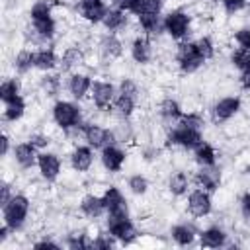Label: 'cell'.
I'll use <instances>...</instances> for the list:
<instances>
[{"mask_svg": "<svg viewBox=\"0 0 250 250\" xmlns=\"http://www.w3.org/2000/svg\"><path fill=\"white\" fill-rule=\"evenodd\" d=\"M172 238H174L176 244H180V246H189V244L195 240V232H193V229L188 227V225H176V227L172 229Z\"/></svg>", "mask_w": 250, "mask_h": 250, "instance_id": "obj_27", "label": "cell"}, {"mask_svg": "<svg viewBox=\"0 0 250 250\" xmlns=\"http://www.w3.org/2000/svg\"><path fill=\"white\" fill-rule=\"evenodd\" d=\"M205 62V59L201 57L195 41L193 43H182L178 47V64L182 68V72H195L201 64Z\"/></svg>", "mask_w": 250, "mask_h": 250, "instance_id": "obj_4", "label": "cell"}, {"mask_svg": "<svg viewBox=\"0 0 250 250\" xmlns=\"http://www.w3.org/2000/svg\"><path fill=\"white\" fill-rule=\"evenodd\" d=\"M127 186H129V189H131L135 195H143V193H146V189H148V180H146L145 176H141V174H135V176H131V178L127 180Z\"/></svg>", "mask_w": 250, "mask_h": 250, "instance_id": "obj_39", "label": "cell"}, {"mask_svg": "<svg viewBox=\"0 0 250 250\" xmlns=\"http://www.w3.org/2000/svg\"><path fill=\"white\" fill-rule=\"evenodd\" d=\"M0 191H2L0 203H2V205H6V203L12 199V186H10V184H6V182H2V188H0Z\"/></svg>", "mask_w": 250, "mask_h": 250, "instance_id": "obj_50", "label": "cell"}, {"mask_svg": "<svg viewBox=\"0 0 250 250\" xmlns=\"http://www.w3.org/2000/svg\"><path fill=\"white\" fill-rule=\"evenodd\" d=\"M117 94H115V86L109 82H94L92 84V100L96 104V107L100 109H107L109 105H113Z\"/></svg>", "mask_w": 250, "mask_h": 250, "instance_id": "obj_10", "label": "cell"}, {"mask_svg": "<svg viewBox=\"0 0 250 250\" xmlns=\"http://www.w3.org/2000/svg\"><path fill=\"white\" fill-rule=\"evenodd\" d=\"M23 113H25V102H23V98L20 96V98H16L14 102L6 104L4 119H6V121H18V119H21Z\"/></svg>", "mask_w": 250, "mask_h": 250, "instance_id": "obj_30", "label": "cell"}, {"mask_svg": "<svg viewBox=\"0 0 250 250\" xmlns=\"http://www.w3.org/2000/svg\"><path fill=\"white\" fill-rule=\"evenodd\" d=\"M230 62L240 70H248L250 68V49H244V47L234 49L230 55Z\"/></svg>", "mask_w": 250, "mask_h": 250, "instance_id": "obj_36", "label": "cell"}, {"mask_svg": "<svg viewBox=\"0 0 250 250\" xmlns=\"http://www.w3.org/2000/svg\"><path fill=\"white\" fill-rule=\"evenodd\" d=\"M189 25H191V20H189V16H188L186 12H182V10L170 12V14L164 18V21H162L164 31H166L170 37H174V39H184V37L189 33Z\"/></svg>", "mask_w": 250, "mask_h": 250, "instance_id": "obj_3", "label": "cell"}, {"mask_svg": "<svg viewBox=\"0 0 250 250\" xmlns=\"http://www.w3.org/2000/svg\"><path fill=\"white\" fill-rule=\"evenodd\" d=\"M162 10V0H145V10L143 14H158Z\"/></svg>", "mask_w": 250, "mask_h": 250, "instance_id": "obj_48", "label": "cell"}, {"mask_svg": "<svg viewBox=\"0 0 250 250\" xmlns=\"http://www.w3.org/2000/svg\"><path fill=\"white\" fill-rule=\"evenodd\" d=\"M41 86H43L47 96H57L61 90V76L59 74H47V76H43Z\"/></svg>", "mask_w": 250, "mask_h": 250, "instance_id": "obj_38", "label": "cell"}, {"mask_svg": "<svg viewBox=\"0 0 250 250\" xmlns=\"http://www.w3.org/2000/svg\"><path fill=\"white\" fill-rule=\"evenodd\" d=\"M119 94H125V96H131V98H135V100H137L139 88H137V84H135L133 80L123 78V80H121V84H119Z\"/></svg>", "mask_w": 250, "mask_h": 250, "instance_id": "obj_44", "label": "cell"}, {"mask_svg": "<svg viewBox=\"0 0 250 250\" xmlns=\"http://www.w3.org/2000/svg\"><path fill=\"white\" fill-rule=\"evenodd\" d=\"M92 84H94V82L90 80L88 74H80V72H76V74H72L70 80H68V92L72 94V98L82 100V98L92 90Z\"/></svg>", "mask_w": 250, "mask_h": 250, "instance_id": "obj_17", "label": "cell"}, {"mask_svg": "<svg viewBox=\"0 0 250 250\" xmlns=\"http://www.w3.org/2000/svg\"><path fill=\"white\" fill-rule=\"evenodd\" d=\"M29 213V199L25 195H12V199L2 205V219L10 227V230H20Z\"/></svg>", "mask_w": 250, "mask_h": 250, "instance_id": "obj_1", "label": "cell"}, {"mask_svg": "<svg viewBox=\"0 0 250 250\" xmlns=\"http://www.w3.org/2000/svg\"><path fill=\"white\" fill-rule=\"evenodd\" d=\"M225 242H227V234L219 227H209L199 234V244L205 248H219L225 246Z\"/></svg>", "mask_w": 250, "mask_h": 250, "instance_id": "obj_19", "label": "cell"}, {"mask_svg": "<svg viewBox=\"0 0 250 250\" xmlns=\"http://www.w3.org/2000/svg\"><path fill=\"white\" fill-rule=\"evenodd\" d=\"M107 230L121 244H131L137 238V229L129 221V217L127 219H107Z\"/></svg>", "mask_w": 250, "mask_h": 250, "instance_id": "obj_7", "label": "cell"}, {"mask_svg": "<svg viewBox=\"0 0 250 250\" xmlns=\"http://www.w3.org/2000/svg\"><path fill=\"white\" fill-rule=\"evenodd\" d=\"M215 160H217V152L209 143H201L195 148V162L199 166H215Z\"/></svg>", "mask_w": 250, "mask_h": 250, "instance_id": "obj_26", "label": "cell"}, {"mask_svg": "<svg viewBox=\"0 0 250 250\" xmlns=\"http://www.w3.org/2000/svg\"><path fill=\"white\" fill-rule=\"evenodd\" d=\"M203 143L201 129H189L184 125H178L168 133V145H178L184 148H197Z\"/></svg>", "mask_w": 250, "mask_h": 250, "instance_id": "obj_5", "label": "cell"}, {"mask_svg": "<svg viewBox=\"0 0 250 250\" xmlns=\"http://www.w3.org/2000/svg\"><path fill=\"white\" fill-rule=\"evenodd\" d=\"M66 244H68V248H72V250L92 248V242L86 238V234H84V232H72V234H68Z\"/></svg>", "mask_w": 250, "mask_h": 250, "instance_id": "obj_40", "label": "cell"}, {"mask_svg": "<svg viewBox=\"0 0 250 250\" xmlns=\"http://www.w3.org/2000/svg\"><path fill=\"white\" fill-rule=\"evenodd\" d=\"M57 62H59V59H57L53 49H39V51H35V68L47 72V70H53L57 66Z\"/></svg>", "mask_w": 250, "mask_h": 250, "instance_id": "obj_25", "label": "cell"}, {"mask_svg": "<svg viewBox=\"0 0 250 250\" xmlns=\"http://www.w3.org/2000/svg\"><path fill=\"white\" fill-rule=\"evenodd\" d=\"M160 115H162L164 119H168V121H176V119H180V117L184 115V111H182V107H180V104H178L176 100L166 98V100L160 104Z\"/></svg>", "mask_w": 250, "mask_h": 250, "instance_id": "obj_29", "label": "cell"}, {"mask_svg": "<svg viewBox=\"0 0 250 250\" xmlns=\"http://www.w3.org/2000/svg\"><path fill=\"white\" fill-rule=\"evenodd\" d=\"M29 143L35 146V148H45V146H49V137L47 135H41V133H33L31 137H29Z\"/></svg>", "mask_w": 250, "mask_h": 250, "instance_id": "obj_47", "label": "cell"}, {"mask_svg": "<svg viewBox=\"0 0 250 250\" xmlns=\"http://www.w3.org/2000/svg\"><path fill=\"white\" fill-rule=\"evenodd\" d=\"M178 125H184V127H189V129H201L203 119H201V115H197V113H184V115L178 119Z\"/></svg>", "mask_w": 250, "mask_h": 250, "instance_id": "obj_41", "label": "cell"}, {"mask_svg": "<svg viewBox=\"0 0 250 250\" xmlns=\"http://www.w3.org/2000/svg\"><path fill=\"white\" fill-rule=\"evenodd\" d=\"M100 51H102L104 59H109L111 61V59H117L123 53V45H121V41L113 33H107L100 41Z\"/></svg>", "mask_w": 250, "mask_h": 250, "instance_id": "obj_22", "label": "cell"}, {"mask_svg": "<svg viewBox=\"0 0 250 250\" xmlns=\"http://www.w3.org/2000/svg\"><path fill=\"white\" fill-rule=\"evenodd\" d=\"M53 119L55 123L68 131L72 127H80V119H82V113H80V107L72 102H66V100H59L55 105H53Z\"/></svg>", "mask_w": 250, "mask_h": 250, "instance_id": "obj_2", "label": "cell"}, {"mask_svg": "<svg viewBox=\"0 0 250 250\" xmlns=\"http://www.w3.org/2000/svg\"><path fill=\"white\" fill-rule=\"evenodd\" d=\"M14 66H16L18 72H27L31 66H35V53L33 51H27V49L20 51L18 57H16V61H14Z\"/></svg>", "mask_w": 250, "mask_h": 250, "instance_id": "obj_33", "label": "cell"}, {"mask_svg": "<svg viewBox=\"0 0 250 250\" xmlns=\"http://www.w3.org/2000/svg\"><path fill=\"white\" fill-rule=\"evenodd\" d=\"M135 98H131V96H125V94H117V98H115V102H113V107L117 109V113L119 115H123V117H129L131 113H133V109H135Z\"/></svg>", "mask_w": 250, "mask_h": 250, "instance_id": "obj_34", "label": "cell"}, {"mask_svg": "<svg viewBox=\"0 0 250 250\" xmlns=\"http://www.w3.org/2000/svg\"><path fill=\"white\" fill-rule=\"evenodd\" d=\"M16 98H20V82L16 78H10V80H4L2 86H0V100L4 104H10L14 102Z\"/></svg>", "mask_w": 250, "mask_h": 250, "instance_id": "obj_28", "label": "cell"}, {"mask_svg": "<svg viewBox=\"0 0 250 250\" xmlns=\"http://www.w3.org/2000/svg\"><path fill=\"white\" fill-rule=\"evenodd\" d=\"M33 31L37 35H41L43 39H51L55 35V20L47 18V20H35L33 21Z\"/></svg>", "mask_w": 250, "mask_h": 250, "instance_id": "obj_35", "label": "cell"}, {"mask_svg": "<svg viewBox=\"0 0 250 250\" xmlns=\"http://www.w3.org/2000/svg\"><path fill=\"white\" fill-rule=\"evenodd\" d=\"M29 16H31V21L51 18V2H47V0H37V2L31 6Z\"/></svg>", "mask_w": 250, "mask_h": 250, "instance_id": "obj_37", "label": "cell"}, {"mask_svg": "<svg viewBox=\"0 0 250 250\" xmlns=\"http://www.w3.org/2000/svg\"><path fill=\"white\" fill-rule=\"evenodd\" d=\"M14 156H16V162L21 166V168H31L33 164H37V148L31 145V143H20L14 146Z\"/></svg>", "mask_w": 250, "mask_h": 250, "instance_id": "obj_15", "label": "cell"}, {"mask_svg": "<svg viewBox=\"0 0 250 250\" xmlns=\"http://www.w3.org/2000/svg\"><path fill=\"white\" fill-rule=\"evenodd\" d=\"M107 10L109 8L104 4V0H80V16L90 23L104 21Z\"/></svg>", "mask_w": 250, "mask_h": 250, "instance_id": "obj_11", "label": "cell"}, {"mask_svg": "<svg viewBox=\"0 0 250 250\" xmlns=\"http://www.w3.org/2000/svg\"><path fill=\"white\" fill-rule=\"evenodd\" d=\"M139 23H141V27H143V31L146 35L156 33L160 29V25H162L158 14H139Z\"/></svg>", "mask_w": 250, "mask_h": 250, "instance_id": "obj_32", "label": "cell"}, {"mask_svg": "<svg viewBox=\"0 0 250 250\" xmlns=\"http://www.w3.org/2000/svg\"><path fill=\"white\" fill-rule=\"evenodd\" d=\"M188 209L193 217H205L211 213V195L207 189L197 188L188 195Z\"/></svg>", "mask_w": 250, "mask_h": 250, "instance_id": "obj_9", "label": "cell"}, {"mask_svg": "<svg viewBox=\"0 0 250 250\" xmlns=\"http://www.w3.org/2000/svg\"><path fill=\"white\" fill-rule=\"evenodd\" d=\"M33 248H53V250H59V244L57 242H53V240H41V242H35L33 244Z\"/></svg>", "mask_w": 250, "mask_h": 250, "instance_id": "obj_51", "label": "cell"}, {"mask_svg": "<svg viewBox=\"0 0 250 250\" xmlns=\"http://www.w3.org/2000/svg\"><path fill=\"white\" fill-rule=\"evenodd\" d=\"M195 45H197V49H199V53H201V57H203L205 61L213 57L215 47H213V41H211L209 37H201V39H197Z\"/></svg>", "mask_w": 250, "mask_h": 250, "instance_id": "obj_42", "label": "cell"}, {"mask_svg": "<svg viewBox=\"0 0 250 250\" xmlns=\"http://www.w3.org/2000/svg\"><path fill=\"white\" fill-rule=\"evenodd\" d=\"M92 160H94V152H92V146H76L70 154V164L74 170L78 172H86L90 170L92 166Z\"/></svg>", "mask_w": 250, "mask_h": 250, "instance_id": "obj_16", "label": "cell"}, {"mask_svg": "<svg viewBox=\"0 0 250 250\" xmlns=\"http://www.w3.org/2000/svg\"><path fill=\"white\" fill-rule=\"evenodd\" d=\"M234 39L238 43V47H244V49H250V27H244V29H238L234 33Z\"/></svg>", "mask_w": 250, "mask_h": 250, "instance_id": "obj_46", "label": "cell"}, {"mask_svg": "<svg viewBox=\"0 0 250 250\" xmlns=\"http://www.w3.org/2000/svg\"><path fill=\"white\" fill-rule=\"evenodd\" d=\"M61 70H72V68H76V66H80L82 62H84V53L78 49V47H68L64 53H62V57H61Z\"/></svg>", "mask_w": 250, "mask_h": 250, "instance_id": "obj_24", "label": "cell"}, {"mask_svg": "<svg viewBox=\"0 0 250 250\" xmlns=\"http://www.w3.org/2000/svg\"><path fill=\"white\" fill-rule=\"evenodd\" d=\"M107 211V219H127L129 217V207L123 197V193L117 188H107L105 193L102 195Z\"/></svg>", "mask_w": 250, "mask_h": 250, "instance_id": "obj_6", "label": "cell"}, {"mask_svg": "<svg viewBox=\"0 0 250 250\" xmlns=\"http://www.w3.org/2000/svg\"><path fill=\"white\" fill-rule=\"evenodd\" d=\"M37 166H39L41 176H43L47 182L57 180V176H59V172H61V160H59V156L53 154V152H41L39 158H37Z\"/></svg>", "mask_w": 250, "mask_h": 250, "instance_id": "obj_13", "label": "cell"}, {"mask_svg": "<svg viewBox=\"0 0 250 250\" xmlns=\"http://www.w3.org/2000/svg\"><path fill=\"white\" fill-rule=\"evenodd\" d=\"M80 211H82L86 217H90V219L102 217L104 211H105L104 197H98V195H92V193L86 195V197H82V201H80Z\"/></svg>", "mask_w": 250, "mask_h": 250, "instance_id": "obj_18", "label": "cell"}, {"mask_svg": "<svg viewBox=\"0 0 250 250\" xmlns=\"http://www.w3.org/2000/svg\"><path fill=\"white\" fill-rule=\"evenodd\" d=\"M240 109V100L234 96L223 98L213 105V119L215 121H229L232 115H236Z\"/></svg>", "mask_w": 250, "mask_h": 250, "instance_id": "obj_12", "label": "cell"}, {"mask_svg": "<svg viewBox=\"0 0 250 250\" xmlns=\"http://www.w3.org/2000/svg\"><path fill=\"white\" fill-rule=\"evenodd\" d=\"M0 143H2V156H6L8 154V148H10V139L6 137V135H2V139H0Z\"/></svg>", "mask_w": 250, "mask_h": 250, "instance_id": "obj_54", "label": "cell"}, {"mask_svg": "<svg viewBox=\"0 0 250 250\" xmlns=\"http://www.w3.org/2000/svg\"><path fill=\"white\" fill-rule=\"evenodd\" d=\"M240 84H242L244 90H250V68H248V70H242V74H240Z\"/></svg>", "mask_w": 250, "mask_h": 250, "instance_id": "obj_52", "label": "cell"}, {"mask_svg": "<svg viewBox=\"0 0 250 250\" xmlns=\"http://www.w3.org/2000/svg\"><path fill=\"white\" fill-rule=\"evenodd\" d=\"M131 57L135 62L139 64H146L152 57V49H150V41L146 37H137L131 45Z\"/></svg>", "mask_w": 250, "mask_h": 250, "instance_id": "obj_20", "label": "cell"}, {"mask_svg": "<svg viewBox=\"0 0 250 250\" xmlns=\"http://www.w3.org/2000/svg\"><path fill=\"white\" fill-rule=\"evenodd\" d=\"M123 162H125V152H123L119 146L107 145V146L102 148V164H104L105 170H109V172H119L121 166H123Z\"/></svg>", "mask_w": 250, "mask_h": 250, "instance_id": "obj_14", "label": "cell"}, {"mask_svg": "<svg viewBox=\"0 0 250 250\" xmlns=\"http://www.w3.org/2000/svg\"><path fill=\"white\" fill-rule=\"evenodd\" d=\"M113 236H104V234H100V236H96L94 240H92V248H96V250H109L111 246H113V240H111Z\"/></svg>", "mask_w": 250, "mask_h": 250, "instance_id": "obj_45", "label": "cell"}, {"mask_svg": "<svg viewBox=\"0 0 250 250\" xmlns=\"http://www.w3.org/2000/svg\"><path fill=\"white\" fill-rule=\"evenodd\" d=\"M188 186H189V178L186 172H176L172 174L170 182H168V189L174 193V195H184L188 191Z\"/></svg>", "mask_w": 250, "mask_h": 250, "instance_id": "obj_31", "label": "cell"}, {"mask_svg": "<svg viewBox=\"0 0 250 250\" xmlns=\"http://www.w3.org/2000/svg\"><path fill=\"white\" fill-rule=\"evenodd\" d=\"M195 182L199 184V188L207 189V191H213L219 188V182H221V174L217 170H213V166H203L197 176H195Z\"/></svg>", "mask_w": 250, "mask_h": 250, "instance_id": "obj_21", "label": "cell"}, {"mask_svg": "<svg viewBox=\"0 0 250 250\" xmlns=\"http://www.w3.org/2000/svg\"><path fill=\"white\" fill-rule=\"evenodd\" d=\"M82 133H84V139L88 141V145L92 148H104L107 145H113V133L105 127H100V125H94V123H86L82 125Z\"/></svg>", "mask_w": 250, "mask_h": 250, "instance_id": "obj_8", "label": "cell"}, {"mask_svg": "<svg viewBox=\"0 0 250 250\" xmlns=\"http://www.w3.org/2000/svg\"><path fill=\"white\" fill-rule=\"evenodd\" d=\"M121 10L139 16V14H143V10H145V0H123Z\"/></svg>", "mask_w": 250, "mask_h": 250, "instance_id": "obj_43", "label": "cell"}, {"mask_svg": "<svg viewBox=\"0 0 250 250\" xmlns=\"http://www.w3.org/2000/svg\"><path fill=\"white\" fill-rule=\"evenodd\" d=\"M221 2H223V6H225L227 12H238L246 4V0H221Z\"/></svg>", "mask_w": 250, "mask_h": 250, "instance_id": "obj_49", "label": "cell"}, {"mask_svg": "<svg viewBox=\"0 0 250 250\" xmlns=\"http://www.w3.org/2000/svg\"><path fill=\"white\" fill-rule=\"evenodd\" d=\"M102 23L105 25V29L117 31V29H121V27L127 25V14H125V10H121V8H109Z\"/></svg>", "mask_w": 250, "mask_h": 250, "instance_id": "obj_23", "label": "cell"}, {"mask_svg": "<svg viewBox=\"0 0 250 250\" xmlns=\"http://www.w3.org/2000/svg\"><path fill=\"white\" fill-rule=\"evenodd\" d=\"M240 203H242V211H244V215L250 217V191L242 195V201H240Z\"/></svg>", "mask_w": 250, "mask_h": 250, "instance_id": "obj_53", "label": "cell"}]
</instances>
